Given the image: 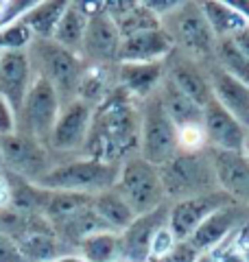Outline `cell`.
I'll return each instance as SVG.
<instances>
[{"label":"cell","instance_id":"cell-1","mask_svg":"<svg viewBox=\"0 0 249 262\" xmlns=\"http://www.w3.org/2000/svg\"><path fill=\"white\" fill-rule=\"evenodd\" d=\"M142 103L116 85L110 96L94 107L90 131L83 144V158L105 164H122L140 155Z\"/></svg>","mask_w":249,"mask_h":262},{"label":"cell","instance_id":"cell-2","mask_svg":"<svg viewBox=\"0 0 249 262\" xmlns=\"http://www.w3.org/2000/svg\"><path fill=\"white\" fill-rule=\"evenodd\" d=\"M164 196L169 203L186 201L193 196L219 192L217 170L208 149L203 151H179L169 162L157 166Z\"/></svg>","mask_w":249,"mask_h":262},{"label":"cell","instance_id":"cell-3","mask_svg":"<svg viewBox=\"0 0 249 262\" xmlns=\"http://www.w3.org/2000/svg\"><path fill=\"white\" fill-rule=\"evenodd\" d=\"M120 175V164H105L90 158H74L68 162L55 164L48 173L37 179V186L44 190H66V192H83L98 194L116 186Z\"/></svg>","mask_w":249,"mask_h":262},{"label":"cell","instance_id":"cell-4","mask_svg":"<svg viewBox=\"0 0 249 262\" xmlns=\"http://www.w3.org/2000/svg\"><path fill=\"white\" fill-rule=\"evenodd\" d=\"M162 29L175 44V51L184 53L190 59L199 63H208L214 59L217 48V35L208 24L201 3H179L175 11L162 18Z\"/></svg>","mask_w":249,"mask_h":262},{"label":"cell","instance_id":"cell-5","mask_svg":"<svg viewBox=\"0 0 249 262\" xmlns=\"http://www.w3.org/2000/svg\"><path fill=\"white\" fill-rule=\"evenodd\" d=\"M29 59L35 63L37 75L51 81L61 107L77 101V90L81 75L86 70V59L79 53L55 44L53 39H33Z\"/></svg>","mask_w":249,"mask_h":262},{"label":"cell","instance_id":"cell-6","mask_svg":"<svg viewBox=\"0 0 249 262\" xmlns=\"http://www.w3.org/2000/svg\"><path fill=\"white\" fill-rule=\"evenodd\" d=\"M59 112H61V103L55 88L51 85V81L37 75L33 79L20 112L15 114V134L27 136L48 149Z\"/></svg>","mask_w":249,"mask_h":262},{"label":"cell","instance_id":"cell-7","mask_svg":"<svg viewBox=\"0 0 249 262\" xmlns=\"http://www.w3.org/2000/svg\"><path fill=\"white\" fill-rule=\"evenodd\" d=\"M114 190L122 196L136 216H144L164 203H169L164 196L157 166L144 162L140 155L120 164V175Z\"/></svg>","mask_w":249,"mask_h":262},{"label":"cell","instance_id":"cell-8","mask_svg":"<svg viewBox=\"0 0 249 262\" xmlns=\"http://www.w3.org/2000/svg\"><path fill=\"white\" fill-rule=\"evenodd\" d=\"M142 131H140V158L153 166H162L179 153L177 127L169 118L160 94L142 101Z\"/></svg>","mask_w":249,"mask_h":262},{"label":"cell","instance_id":"cell-9","mask_svg":"<svg viewBox=\"0 0 249 262\" xmlns=\"http://www.w3.org/2000/svg\"><path fill=\"white\" fill-rule=\"evenodd\" d=\"M0 151L5 158V170L31 182H37L42 175L51 170V151L27 136H0Z\"/></svg>","mask_w":249,"mask_h":262},{"label":"cell","instance_id":"cell-10","mask_svg":"<svg viewBox=\"0 0 249 262\" xmlns=\"http://www.w3.org/2000/svg\"><path fill=\"white\" fill-rule=\"evenodd\" d=\"M236 203L230 194H225L223 190L212 192V194H203V196H193V199L186 201H177L171 203L169 210V229L171 234L175 236V241H188L190 236L195 234V229L203 223V221L214 214L217 210L232 206Z\"/></svg>","mask_w":249,"mask_h":262},{"label":"cell","instance_id":"cell-11","mask_svg":"<svg viewBox=\"0 0 249 262\" xmlns=\"http://www.w3.org/2000/svg\"><path fill=\"white\" fill-rule=\"evenodd\" d=\"M120 33L116 29V22L103 9L101 13L88 18L86 35L81 44V57L88 63H101V66H116L118 63L120 51Z\"/></svg>","mask_w":249,"mask_h":262},{"label":"cell","instance_id":"cell-12","mask_svg":"<svg viewBox=\"0 0 249 262\" xmlns=\"http://www.w3.org/2000/svg\"><path fill=\"white\" fill-rule=\"evenodd\" d=\"M171 203H164L157 210L144 216H136V221L127 229L120 232V260L125 262H147L151 258V243L157 229L169 225Z\"/></svg>","mask_w":249,"mask_h":262},{"label":"cell","instance_id":"cell-13","mask_svg":"<svg viewBox=\"0 0 249 262\" xmlns=\"http://www.w3.org/2000/svg\"><path fill=\"white\" fill-rule=\"evenodd\" d=\"M92 112L94 110L83 101H79V98L64 105L51 134L48 151H57V153L81 151L90 131V122H92Z\"/></svg>","mask_w":249,"mask_h":262},{"label":"cell","instance_id":"cell-14","mask_svg":"<svg viewBox=\"0 0 249 262\" xmlns=\"http://www.w3.org/2000/svg\"><path fill=\"white\" fill-rule=\"evenodd\" d=\"M164 68H166V77H169L188 98H193L199 107H205V105L214 98L203 63L190 59V57H186L184 53H179L173 48V53L164 59Z\"/></svg>","mask_w":249,"mask_h":262},{"label":"cell","instance_id":"cell-15","mask_svg":"<svg viewBox=\"0 0 249 262\" xmlns=\"http://www.w3.org/2000/svg\"><path fill=\"white\" fill-rule=\"evenodd\" d=\"M245 223H249V208L240 206V203H232V206L221 208L208 216L188 241L199 253H208L217 249L234 229Z\"/></svg>","mask_w":249,"mask_h":262},{"label":"cell","instance_id":"cell-16","mask_svg":"<svg viewBox=\"0 0 249 262\" xmlns=\"http://www.w3.org/2000/svg\"><path fill=\"white\" fill-rule=\"evenodd\" d=\"M203 131H205L208 146H210V149L243 155L249 134L240 127V122L232 116V114H227L214 101V98L203 107Z\"/></svg>","mask_w":249,"mask_h":262},{"label":"cell","instance_id":"cell-17","mask_svg":"<svg viewBox=\"0 0 249 262\" xmlns=\"http://www.w3.org/2000/svg\"><path fill=\"white\" fill-rule=\"evenodd\" d=\"M208 81H210L214 101H217L227 114H232L249 134V85L240 83L238 79L227 75L225 70H221L214 61L203 63Z\"/></svg>","mask_w":249,"mask_h":262},{"label":"cell","instance_id":"cell-18","mask_svg":"<svg viewBox=\"0 0 249 262\" xmlns=\"http://www.w3.org/2000/svg\"><path fill=\"white\" fill-rule=\"evenodd\" d=\"M33 83V63L27 51L0 53V96L18 114Z\"/></svg>","mask_w":249,"mask_h":262},{"label":"cell","instance_id":"cell-19","mask_svg":"<svg viewBox=\"0 0 249 262\" xmlns=\"http://www.w3.org/2000/svg\"><path fill=\"white\" fill-rule=\"evenodd\" d=\"M208 153H210L214 170H217L221 190L240 206L249 208V160L245 155L225 153L219 149H210V146H208Z\"/></svg>","mask_w":249,"mask_h":262},{"label":"cell","instance_id":"cell-20","mask_svg":"<svg viewBox=\"0 0 249 262\" xmlns=\"http://www.w3.org/2000/svg\"><path fill=\"white\" fill-rule=\"evenodd\" d=\"M166 77L164 61L153 63H116V83L129 92L136 101H147L160 90Z\"/></svg>","mask_w":249,"mask_h":262},{"label":"cell","instance_id":"cell-21","mask_svg":"<svg viewBox=\"0 0 249 262\" xmlns=\"http://www.w3.org/2000/svg\"><path fill=\"white\" fill-rule=\"evenodd\" d=\"M173 39L164 29L147 31L142 35L129 37L120 42L118 51V63H153L164 61L173 53Z\"/></svg>","mask_w":249,"mask_h":262},{"label":"cell","instance_id":"cell-22","mask_svg":"<svg viewBox=\"0 0 249 262\" xmlns=\"http://www.w3.org/2000/svg\"><path fill=\"white\" fill-rule=\"evenodd\" d=\"M51 225L55 229V236H57V241H59V245H68V247H77V249L90 236H94L98 232H114V229L96 214L92 206L74 212V214L66 216V219L55 221Z\"/></svg>","mask_w":249,"mask_h":262},{"label":"cell","instance_id":"cell-23","mask_svg":"<svg viewBox=\"0 0 249 262\" xmlns=\"http://www.w3.org/2000/svg\"><path fill=\"white\" fill-rule=\"evenodd\" d=\"M157 94H160L164 110L177 129L186 125H203V107H199L193 98H188L169 77H164Z\"/></svg>","mask_w":249,"mask_h":262},{"label":"cell","instance_id":"cell-24","mask_svg":"<svg viewBox=\"0 0 249 262\" xmlns=\"http://www.w3.org/2000/svg\"><path fill=\"white\" fill-rule=\"evenodd\" d=\"M118 85L116 83V66H101V63H88L81 75L77 98L83 101L90 107H98L112 90Z\"/></svg>","mask_w":249,"mask_h":262},{"label":"cell","instance_id":"cell-25","mask_svg":"<svg viewBox=\"0 0 249 262\" xmlns=\"http://www.w3.org/2000/svg\"><path fill=\"white\" fill-rule=\"evenodd\" d=\"M5 179L11 194V201H9L11 210L27 212V214H44L48 199H51V190H44L35 182L24 179L15 173H9V170H5Z\"/></svg>","mask_w":249,"mask_h":262},{"label":"cell","instance_id":"cell-26","mask_svg":"<svg viewBox=\"0 0 249 262\" xmlns=\"http://www.w3.org/2000/svg\"><path fill=\"white\" fill-rule=\"evenodd\" d=\"M70 3L66 0H53V3H35V7L20 15V22L31 29L35 39H53V33L59 24Z\"/></svg>","mask_w":249,"mask_h":262},{"label":"cell","instance_id":"cell-27","mask_svg":"<svg viewBox=\"0 0 249 262\" xmlns=\"http://www.w3.org/2000/svg\"><path fill=\"white\" fill-rule=\"evenodd\" d=\"M201 9H203L208 24H210V29L214 31V35H217V39L232 37V35H236L238 31L249 27V22L243 18V13L232 9L223 0H203Z\"/></svg>","mask_w":249,"mask_h":262},{"label":"cell","instance_id":"cell-28","mask_svg":"<svg viewBox=\"0 0 249 262\" xmlns=\"http://www.w3.org/2000/svg\"><path fill=\"white\" fill-rule=\"evenodd\" d=\"M92 208H94L96 214L118 234L122 232V229H127L136 221V214L131 212V208L125 203V199L114 190V188H110V190H105V192L94 194Z\"/></svg>","mask_w":249,"mask_h":262},{"label":"cell","instance_id":"cell-29","mask_svg":"<svg viewBox=\"0 0 249 262\" xmlns=\"http://www.w3.org/2000/svg\"><path fill=\"white\" fill-rule=\"evenodd\" d=\"M86 27H88V18L77 9V5L70 3L66 13L61 15L59 24H57L55 33H53V42L68 48L72 53L81 55V44H83V35H86Z\"/></svg>","mask_w":249,"mask_h":262},{"label":"cell","instance_id":"cell-30","mask_svg":"<svg viewBox=\"0 0 249 262\" xmlns=\"http://www.w3.org/2000/svg\"><path fill=\"white\" fill-rule=\"evenodd\" d=\"M114 22L120 33V39H129V37L142 35L147 31L162 29V20L157 18L144 3H134L127 13H122L120 18H116Z\"/></svg>","mask_w":249,"mask_h":262},{"label":"cell","instance_id":"cell-31","mask_svg":"<svg viewBox=\"0 0 249 262\" xmlns=\"http://www.w3.org/2000/svg\"><path fill=\"white\" fill-rule=\"evenodd\" d=\"M81 258L88 262H118L120 260V234L98 232L79 245Z\"/></svg>","mask_w":249,"mask_h":262},{"label":"cell","instance_id":"cell-32","mask_svg":"<svg viewBox=\"0 0 249 262\" xmlns=\"http://www.w3.org/2000/svg\"><path fill=\"white\" fill-rule=\"evenodd\" d=\"M214 63L227 75L238 79L240 83L249 85V59L236 48L232 37H221L217 39V48H214Z\"/></svg>","mask_w":249,"mask_h":262},{"label":"cell","instance_id":"cell-33","mask_svg":"<svg viewBox=\"0 0 249 262\" xmlns=\"http://www.w3.org/2000/svg\"><path fill=\"white\" fill-rule=\"evenodd\" d=\"M33 39L35 37H33V33L27 24H22L20 20L9 22L0 31V53L3 51H27Z\"/></svg>","mask_w":249,"mask_h":262},{"label":"cell","instance_id":"cell-34","mask_svg":"<svg viewBox=\"0 0 249 262\" xmlns=\"http://www.w3.org/2000/svg\"><path fill=\"white\" fill-rule=\"evenodd\" d=\"M179 151H203L208 149V138L203 125H186L177 129Z\"/></svg>","mask_w":249,"mask_h":262},{"label":"cell","instance_id":"cell-35","mask_svg":"<svg viewBox=\"0 0 249 262\" xmlns=\"http://www.w3.org/2000/svg\"><path fill=\"white\" fill-rule=\"evenodd\" d=\"M175 236L171 234L169 225L157 229V234L153 236V243H151V258H164L173 247H175Z\"/></svg>","mask_w":249,"mask_h":262},{"label":"cell","instance_id":"cell-36","mask_svg":"<svg viewBox=\"0 0 249 262\" xmlns=\"http://www.w3.org/2000/svg\"><path fill=\"white\" fill-rule=\"evenodd\" d=\"M199 256L201 253L190 245V241H181V243H175V247L166 253L162 262H197Z\"/></svg>","mask_w":249,"mask_h":262},{"label":"cell","instance_id":"cell-37","mask_svg":"<svg viewBox=\"0 0 249 262\" xmlns=\"http://www.w3.org/2000/svg\"><path fill=\"white\" fill-rule=\"evenodd\" d=\"M0 262H29L9 236L0 232Z\"/></svg>","mask_w":249,"mask_h":262},{"label":"cell","instance_id":"cell-38","mask_svg":"<svg viewBox=\"0 0 249 262\" xmlns=\"http://www.w3.org/2000/svg\"><path fill=\"white\" fill-rule=\"evenodd\" d=\"M9 134H15V112L0 96V136H9Z\"/></svg>","mask_w":249,"mask_h":262},{"label":"cell","instance_id":"cell-39","mask_svg":"<svg viewBox=\"0 0 249 262\" xmlns=\"http://www.w3.org/2000/svg\"><path fill=\"white\" fill-rule=\"evenodd\" d=\"M212 253H214V256L219 258V262H247L243 253H240V251H236L234 247H232L230 238H225V241H223V243H221L219 247L214 249Z\"/></svg>","mask_w":249,"mask_h":262},{"label":"cell","instance_id":"cell-40","mask_svg":"<svg viewBox=\"0 0 249 262\" xmlns=\"http://www.w3.org/2000/svg\"><path fill=\"white\" fill-rule=\"evenodd\" d=\"M179 3H181V0H164V3H162V0H147L144 5L157 15V18L162 20L164 15H169L171 11H175L177 7H179Z\"/></svg>","mask_w":249,"mask_h":262},{"label":"cell","instance_id":"cell-41","mask_svg":"<svg viewBox=\"0 0 249 262\" xmlns=\"http://www.w3.org/2000/svg\"><path fill=\"white\" fill-rule=\"evenodd\" d=\"M232 42H234L238 51L249 59V27H245L243 31H238L236 35H232Z\"/></svg>","mask_w":249,"mask_h":262},{"label":"cell","instance_id":"cell-42","mask_svg":"<svg viewBox=\"0 0 249 262\" xmlns=\"http://www.w3.org/2000/svg\"><path fill=\"white\" fill-rule=\"evenodd\" d=\"M9 201H11L9 186H7L5 175H0V210H7V208H9Z\"/></svg>","mask_w":249,"mask_h":262},{"label":"cell","instance_id":"cell-43","mask_svg":"<svg viewBox=\"0 0 249 262\" xmlns=\"http://www.w3.org/2000/svg\"><path fill=\"white\" fill-rule=\"evenodd\" d=\"M232 9H236L238 13H243V18L249 22V0H232V3H227Z\"/></svg>","mask_w":249,"mask_h":262},{"label":"cell","instance_id":"cell-44","mask_svg":"<svg viewBox=\"0 0 249 262\" xmlns=\"http://www.w3.org/2000/svg\"><path fill=\"white\" fill-rule=\"evenodd\" d=\"M197 262H219V258L214 256L212 251H208V253H201V256L197 258Z\"/></svg>","mask_w":249,"mask_h":262},{"label":"cell","instance_id":"cell-45","mask_svg":"<svg viewBox=\"0 0 249 262\" xmlns=\"http://www.w3.org/2000/svg\"><path fill=\"white\" fill-rule=\"evenodd\" d=\"M53 262H88V260H83L81 256H59V258L53 260Z\"/></svg>","mask_w":249,"mask_h":262},{"label":"cell","instance_id":"cell-46","mask_svg":"<svg viewBox=\"0 0 249 262\" xmlns=\"http://www.w3.org/2000/svg\"><path fill=\"white\" fill-rule=\"evenodd\" d=\"M0 175H5V158H3V151H0Z\"/></svg>","mask_w":249,"mask_h":262},{"label":"cell","instance_id":"cell-47","mask_svg":"<svg viewBox=\"0 0 249 262\" xmlns=\"http://www.w3.org/2000/svg\"><path fill=\"white\" fill-rule=\"evenodd\" d=\"M243 155L249 160V136H247V142H245V151H243Z\"/></svg>","mask_w":249,"mask_h":262},{"label":"cell","instance_id":"cell-48","mask_svg":"<svg viewBox=\"0 0 249 262\" xmlns=\"http://www.w3.org/2000/svg\"><path fill=\"white\" fill-rule=\"evenodd\" d=\"M147 262H162V258H149Z\"/></svg>","mask_w":249,"mask_h":262},{"label":"cell","instance_id":"cell-49","mask_svg":"<svg viewBox=\"0 0 249 262\" xmlns=\"http://www.w3.org/2000/svg\"><path fill=\"white\" fill-rule=\"evenodd\" d=\"M118 262H125V260H118Z\"/></svg>","mask_w":249,"mask_h":262}]
</instances>
